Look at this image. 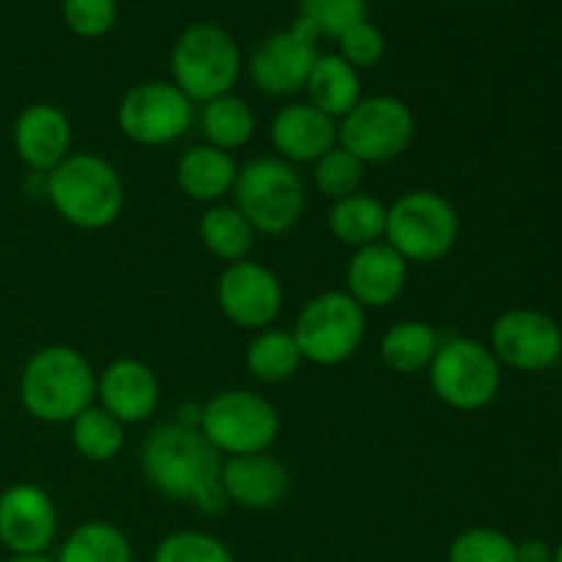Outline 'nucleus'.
<instances>
[{
  "label": "nucleus",
  "instance_id": "nucleus-1",
  "mask_svg": "<svg viewBox=\"0 0 562 562\" xmlns=\"http://www.w3.org/2000/svg\"><path fill=\"white\" fill-rule=\"evenodd\" d=\"M97 379L80 351L69 346H47L22 368L20 401L31 417L42 423H71L91 406Z\"/></svg>",
  "mask_w": 562,
  "mask_h": 562
},
{
  "label": "nucleus",
  "instance_id": "nucleus-2",
  "mask_svg": "<svg viewBox=\"0 0 562 562\" xmlns=\"http://www.w3.org/2000/svg\"><path fill=\"white\" fill-rule=\"evenodd\" d=\"M47 198L66 223L99 231L119 220L124 209V181L108 159L75 154L47 173Z\"/></svg>",
  "mask_w": 562,
  "mask_h": 562
},
{
  "label": "nucleus",
  "instance_id": "nucleus-3",
  "mask_svg": "<svg viewBox=\"0 0 562 562\" xmlns=\"http://www.w3.org/2000/svg\"><path fill=\"white\" fill-rule=\"evenodd\" d=\"M173 86L190 102H212L236 86L241 71L239 44L225 27L198 22L181 31L170 49Z\"/></svg>",
  "mask_w": 562,
  "mask_h": 562
},
{
  "label": "nucleus",
  "instance_id": "nucleus-4",
  "mask_svg": "<svg viewBox=\"0 0 562 562\" xmlns=\"http://www.w3.org/2000/svg\"><path fill=\"white\" fill-rule=\"evenodd\" d=\"M223 459L209 445L201 428L173 423L148 437L143 448V472L154 488L176 499H192V494L209 481H217Z\"/></svg>",
  "mask_w": 562,
  "mask_h": 562
},
{
  "label": "nucleus",
  "instance_id": "nucleus-5",
  "mask_svg": "<svg viewBox=\"0 0 562 562\" xmlns=\"http://www.w3.org/2000/svg\"><path fill=\"white\" fill-rule=\"evenodd\" d=\"M236 209L252 231L278 236L294 228L305 212V184L294 165L280 157H261L247 162L234 181Z\"/></svg>",
  "mask_w": 562,
  "mask_h": 562
},
{
  "label": "nucleus",
  "instance_id": "nucleus-6",
  "mask_svg": "<svg viewBox=\"0 0 562 562\" xmlns=\"http://www.w3.org/2000/svg\"><path fill=\"white\" fill-rule=\"evenodd\" d=\"M459 228V212L448 198L431 190H415L387 209L384 239L406 263H434L453 250Z\"/></svg>",
  "mask_w": 562,
  "mask_h": 562
},
{
  "label": "nucleus",
  "instance_id": "nucleus-7",
  "mask_svg": "<svg viewBox=\"0 0 562 562\" xmlns=\"http://www.w3.org/2000/svg\"><path fill=\"white\" fill-rule=\"evenodd\" d=\"M302 360L316 366H340L360 349L366 338V307L344 291L318 294L302 307L294 327Z\"/></svg>",
  "mask_w": 562,
  "mask_h": 562
},
{
  "label": "nucleus",
  "instance_id": "nucleus-8",
  "mask_svg": "<svg viewBox=\"0 0 562 562\" xmlns=\"http://www.w3.org/2000/svg\"><path fill=\"white\" fill-rule=\"evenodd\" d=\"M431 387L442 404L461 412H475L492 404L503 384L499 360L488 346L472 338L439 344L431 368Z\"/></svg>",
  "mask_w": 562,
  "mask_h": 562
},
{
  "label": "nucleus",
  "instance_id": "nucleus-9",
  "mask_svg": "<svg viewBox=\"0 0 562 562\" xmlns=\"http://www.w3.org/2000/svg\"><path fill=\"white\" fill-rule=\"evenodd\" d=\"M280 415L267 398L247 390H228L203 406L201 434L217 453H267L278 439Z\"/></svg>",
  "mask_w": 562,
  "mask_h": 562
},
{
  "label": "nucleus",
  "instance_id": "nucleus-10",
  "mask_svg": "<svg viewBox=\"0 0 562 562\" xmlns=\"http://www.w3.org/2000/svg\"><path fill=\"white\" fill-rule=\"evenodd\" d=\"M412 140H415L412 108L384 93L360 99L338 126L340 148L355 154L362 165L398 159L412 146Z\"/></svg>",
  "mask_w": 562,
  "mask_h": 562
},
{
  "label": "nucleus",
  "instance_id": "nucleus-11",
  "mask_svg": "<svg viewBox=\"0 0 562 562\" xmlns=\"http://www.w3.org/2000/svg\"><path fill=\"white\" fill-rule=\"evenodd\" d=\"M318 31L305 20L296 16L291 27L272 33L263 38L250 55V77L263 93L272 97H289L305 88L318 53Z\"/></svg>",
  "mask_w": 562,
  "mask_h": 562
},
{
  "label": "nucleus",
  "instance_id": "nucleus-12",
  "mask_svg": "<svg viewBox=\"0 0 562 562\" xmlns=\"http://www.w3.org/2000/svg\"><path fill=\"white\" fill-rule=\"evenodd\" d=\"M192 102L165 80L140 82L119 104V126L140 146H165L190 130Z\"/></svg>",
  "mask_w": 562,
  "mask_h": 562
},
{
  "label": "nucleus",
  "instance_id": "nucleus-13",
  "mask_svg": "<svg viewBox=\"0 0 562 562\" xmlns=\"http://www.w3.org/2000/svg\"><path fill=\"white\" fill-rule=\"evenodd\" d=\"M488 349L494 351L499 366L514 371H549L562 357V329L547 313L516 307L494 322Z\"/></svg>",
  "mask_w": 562,
  "mask_h": 562
},
{
  "label": "nucleus",
  "instance_id": "nucleus-14",
  "mask_svg": "<svg viewBox=\"0 0 562 562\" xmlns=\"http://www.w3.org/2000/svg\"><path fill=\"white\" fill-rule=\"evenodd\" d=\"M217 300L225 316L245 329H261L283 307V285L272 269L256 261H236L220 274Z\"/></svg>",
  "mask_w": 562,
  "mask_h": 562
},
{
  "label": "nucleus",
  "instance_id": "nucleus-15",
  "mask_svg": "<svg viewBox=\"0 0 562 562\" xmlns=\"http://www.w3.org/2000/svg\"><path fill=\"white\" fill-rule=\"evenodd\" d=\"M58 530V514L47 492L16 483L0 494V543L11 554H42Z\"/></svg>",
  "mask_w": 562,
  "mask_h": 562
},
{
  "label": "nucleus",
  "instance_id": "nucleus-16",
  "mask_svg": "<svg viewBox=\"0 0 562 562\" xmlns=\"http://www.w3.org/2000/svg\"><path fill=\"white\" fill-rule=\"evenodd\" d=\"M14 148L22 162L36 173L58 168L71 148V124L55 104H27L14 124Z\"/></svg>",
  "mask_w": 562,
  "mask_h": 562
},
{
  "label": "nucleus",
  "instance_id": "nucleus-17",
  "mask_svg": "<svg viewBox=\"0 0 562 562\" xmlns=\"http://www.w3.org/2000/svg\"><path fill=\"white\" fill-rule=\"evenodd\" d=\"M102 409L119 417L124 426L148 420L159 404V382L140 360H115L97 384Z\"/></svg>",
  "mask_w": 562,
  "mask_h": 562
},
{
  "label": "nucleus",
  "instance_id": "nucleus-18",
  "mask_svg": "<svg viewBox=\"0 0 562 562\" xmlns=\"http://www.w3.org/2000/svg\"><path fill=\"white\" fill-rule=\"evenodd\" d=\"M406 261L387 245V241H376V245L360 247L351 256L349 272V296L362 307H384L393 300H398L401 291L406 285Z\"/></svg>",
  "mask_w": 562,
  "mask_h": 562
},
{
  "label": "nucleus",
  "instance_id": "nucleus-19",
  "mask_svg": "<svg viewBox=\"0 0 562 562\" xmlns=\"http://www.w3.org/2000/svg\"><path fill=\"white\" fill-rule=\"evenodd\" d=\"M231 503L241 508H272L289 492V470L269 453L231 456L220 470Z\"/></svg>",
  "mask_w": 562,
  "mask_h": 562
},
{
  "label": "nucleus",
  "instance_id": "nucleus-20",
  "mask_svg": "<svg viewBox=\"0 0 562 562\" xmlns=\"http://www.w3.org/2000/svg\"><path fill=\"white\" fill-rule=\"evenodd\" d=\"M272 143L283 159L318 162L338 143V126L311 102L289 104L274 115Z\"/></svg>",
  "mask_w": 562,
  "mask_h": 562
},
{
  "label": "nucleus",
  "instance_id": "nucleus-21",
  "mask_svg": "<svg viewBox=\"0 0 562 562\" xmlns=\"http://www.w3.org/2000/svg\"><path fill=\"white\" fill-rule=\"evenodd\" d=\"M236 173L239 170H236L231 154L214 146L190 148L179 159V168H176V179H179L181 192L203 203L220 201L225 192L234 190Z\"/></svg>",
  "mask_w": 562,
  "mask_h": 562
},
{
  "label": "nucleus",
  "instance_id": "nucleus-22",
  "mask_svg": "<svg viewBox=\"0 0 562 562\" xmlns=\"http://www.w3.org/2000/svg\"><path fill=\"white\" fill-rule=\"evenodd\" d=\"M307 97L316 110L329 119H344L357 102H360V75L340 55H318L313 64L311 77L305 82Z\"/></svg>",
  "mask_w": 562,
  "mask_h": 562
},
{
  "label": "nucleus",
  "instance_id": "nucleus-23",
  "mask_svg": "<svg viewBox=\"0 0 562 562\" xmlns=\"http://www.w3.org/2000/svg\"><path fill=\"white\" fill-rule=\"evenodd\" d=\"M439 335L426 322H401L390 329L379 346V357L390 371L409 376L428 371L437 357Z\"/></svg>",
  "mask_w": 562,
  "mask_h": 562
},
{
  "label": "nucleus",
  "instance_id": "nucleus-24",
  "mask_svg": "<svg viewBox=\"0 0 562 562\" xmlns=\"http://www.w3.org/2000/svg\"><path fill=\"white\" fill-rule=\"evenodd\" d=\"M329 231L335 239L357 247V250L376 245L387 231V209L376 198L357 192L344 201H335L333 212H329Z\"/></svg>",
  "mask_w": 562,
  "mask_h": 562
},
{
  "label": "nucleus",
  "instance_id": "nucleus-25",
  "mask_svg": "<svg viewBox=\"0 0 562 562\" xmlns=\"http://www.w3.org/2000/svg\"><path fill=\"white\" fill-rule=\"evenodd\" d=\"M201 124L209 146L231 151V148H239L250 140L252 132H256V115L245 99L225 93V97L206 102Z\"/></svg>",
  "mask_w": 562,
  "mask_h": 562
},
{
  "label": "nucleus",
  "instance_id": "nucleus-26",
  "mask_svg": "<svg viewBox=\"0 0 562 562\" xmlns=\"http://www.w3.org/2000/svg\"><path fill=\"white\" fill-rule=\"evenodd\" d=\"M55 562H132V547L119 527L88 521L66 538Z\"/></svg>",
  "mask_w": 562,
  "mask_h": 562
},
{
  "label": "nucleus",
  "instance_id": "nucleus-27",
  "mask_svg": "<svg viewBox=\"0 0 562 562\" xmlns=\"http://www.w3.org/2000/svg\"><path fill=\"white\" fill-rule=\"evenodd\" d=\"M201 239L214 256L236 263L252 250L256 231L236 206H212L201 220Z\"/></svg>",
  "mask_w": 562,
  "mask_h": 562
},
{
  "label": "nucleus",
  "instance_id": "nucleus-28",
  "mask_svg": "<svg viewBox=\"0 0 562 562\" xmlns=\"http://www.w3.org/2000/svg\"><path fill=\"white\" fill-rule=\"evenodd\" d=\"M302 366V351L296 346L294 335L280 333V329H267L258 335L247 349V368L261 382H285L294 376Z\"/></svg>",
  "mask_w": 562,
  "mask_h": 562
},
{
  "label": "nucleus",
  "instance_id": "nucleus-29",
  "mask_svg": "<svg viewBox=\"0 0 562 562\" xmlns=\"http://www.w3.org/2000/svg\"><path fill=\"white\" fill-rule=\"evenodd\" d=\"M71 445L88 461H110L124 448V423L108 409L88 406L71 420Z\"/></svg>",
  "mask_w": 562,
  "mask_h": 562
},
{
  "label": "nucleus",
  "instance_id": "nucleus-30",
  "mask_svg": "<svg viewBox=\"0 0 562 562\" xmlns=\"http://www.w3.org/2000/svg\"><path fill=\"white\" fill-rule=\"evenodd\" d=\"M362 168L366 165L349 154L346 148L335 146L333 151L324 154L313 168V181H316L318 192L329 201H344V198L357 195L362 184Z\"/></svg>",
  "mask_w": 562,
  "mask_h": 562
},
{
  "label": "nucleus",
  "instance_id": "nucleus-31",
  "mask_svg": "<svg viewBox=\"0 0 562 562\" xmlns=\"http://www.w3.org/2000/svg\"><path fill=\"white\" fill-rule=\"evenodd\" d=\"M300 16H305L318 36L338 42L351 25L368 20L366 0H300Z\"/></svg>",
  "mask_w": 562,
  "mask_h": 562
},
{
  "label": "nucleus",
  "instance_id": "nucleus-32",
  "mask_svg": "<svg viewBox=\"0 0 562 562\" xmlns=\"http://www.w3.org/2000/svg\"><path fill=\"white\" fill-rule=\"evenodd\" d=\"M448 562H519V558H516V543L505 532L475 527L456 538Z\"/></svg>",
  "mask_w": 562,
  "mask_h": 562
},
{
  "label": "nucleus",
  "instance_id": "nucleus-33",
  "mask_svg": "<svg viewBox=\"0 0 562 562\" xmlns=\"http://www.w3.org/2000/svg\"><path fill=\"white\" fill-rule=\"evenodd\" d=\"M154 562H234V558L206 532H176L159 543Z\"/></svg>",
  "mask_w": 562,
  "mask_h": 562
},
{
  "label": "nucleus",
  "instance_id": "nucleus-34",
  "mask_svg": "<svg viewBox=\"0 0 562 562\" xmlns=\"http://www.w3.org/2000/svg\"><path fill=\"white\" fill-rule=\"evenodd\" d=\"M66 27L80 38H102L113 31L119 20V3L115 0H64Z\"/></svg>",
  "mask_w": 562,
  "mask_h": 562
},
{
  "label": "nucleus",
  "instance_id": "nucleus-35",
  "mask_svg": "<svg viewBox=\"0 0 562 562\" xmlns=\"http://www.w3.org/2000/svg\"><path fill=\"white\" fill-rule=\"evenodd\" d=\"M338 55L346 64H351L355 69H371L384 58L387 42H384V33L371 20H362L338 38Z\"/></svg>",
  "mask_w": 562,
  "mask_h": 562
},
{
  "label": "nucleus",
  "instance_id": "nucleus-36",
  "mask_svg": "<svg viewBox=\"0 0 562 562\" xmlns=\"http://www.w3.org/2000/svg\"><path fill=\"white\" fill-rule=\"evenodd\" d=\"M192 505H195L198 510H203L206 516H220L231 505V497L228 492H225L223 481L217 477V481H209L206 486H201L192 494Z\"/></svg>",
  "mask_w": 562,
  "mask_h": 562
},
{
  "label": "nucleus",
  "instance_id": "nucleus-37",
  "mask_svg": "<svg viewBox=\"0 0 562 562\" xmlns=\"http://www.w3.org/2000/svg\"><path fill=\"white\" fill-rule=\"evenodd\" d=\"M516 558L519 562H552V549L538 538H527V541L516 543Z\"/></svg>",
  "mask_w": 562,
  "mask_h": 562
},
{
  "label": "nucleus",
  "instance_id": "nucleus-38",
  "mask_svg": "<svg viewBox=\"0 0 562 562\" xmlns=\"http://www.w3.org/2000/svg\"><path fill=\"white\" fill-rule=\"evenodd\" d=\"M5 562H55V560H49L47 554H14V558H9Z\"/></svg>",
  "mask_w": 562,
  "mask_h": 562
},
{
  "label": "nucleus",
  "instance_id": "nucleus-39",
  "mask_svg": "<svg viewBox=\"0 0 562 562\" xmlns=\"http://www.w3.org/2000/svg\"><path fill=\"white\" fill-rule=\"evenodd\" d=\"M552 562H562V543L552 552Z\"/></svg>",
  "mask_w": 562,
  "mask_h": 562
},
{
  "label": "nucleus",
  "instance_id": "nucleus-40",
  "mask_svg": "<svg viewBox=\"0 0 562 562\" xmlns=\"http://www.w3.org/2000/svg\"><path fill=\"white\" fill-rule=\"evenodd\" d=\"M560 475H562V459H560Z\"/></svg>",
  "mask_w": 562,
  "mask_h": 562
}]
</instances>
